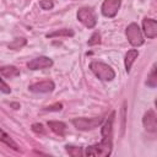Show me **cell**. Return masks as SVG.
<instances>
[{
    "label": "cell",
    "instance_id": "6da1fadb",
    "mask_svg": "<svg viewBox=\"0 0 157 157\" xmlns=\"http://www.w3.org/2000/svg\"><path fill=\"white\" fill-rule=\"evenodd\" d=\"M115 118V112H112L107 119L104 120V124L102 125V140L98 144L91 145L86 147L85 155L86 156H93V157H108L112 153L113 150V123Z\"/></svg>",
    "mask_w": 157,
    "mask_h": 157
},
{
    "label": "cell",
    "instance_id": "7a4b0ae2",
    "mask_svg": "<svg viewBox=\"0 0 157 157\" xmlns=\"http://www.w3.org/2000/svg\"><path fill=\"white\" fill-rule=\"evenodd\" d=\"M90 69L94 74V76L102 81H112L115 77V72L112 66L103 61H91Z\"/></svg>",
    "mask_w": 157,
    "mask_h": 157
},
{
    "label": "cell",
    "instance_id": "3957f363",
    "mask_svg": "<svg viewBox=\"0 0 157 157\" xmlns=\"http://www.w3.org/2000/svg\"><path fill=\"white\" fill-rule=\"evenodd\" d=\"M103 117H93V118H75L71 120L74 126L81 131H88L93 130L97 126H99L103 123Z\"/></svg>",
    "mask_w": 157,
    "mask_h": 157
},
{
    "label": "cell",
    "instance_id": "277c9868",
    "mask_svg": "<svg viewBox=\"0 0 157 157\" xmlns=\"http://www.w3.org/2000/svg\"><path fill=\"white\" fill-rule=\"evenodd\" d=\"M76 17L86 28H93L97 25V16L92 7L85 6V7L78 9Z\"/></svg>",
    "mask_w": 157,
    "mask_h": 157
},
{
    "label": "cell",
    "instance_id": "5b68a950",
    "mask_svg": "<svg viewBox=\"0 0 157 157\" xmlns=\"http://www.w3.org/2000/svg\"><path fill=\"white\" fill-rule=\"evenodd\" d=\"M125 34H126L128 42H129L132 47H140V45H142V44L145 43L142 31L140 29V27H139L137 23H135V22L130 23V25L126 27Z\"/></svg>",
    "mask_w": 157,
    "mask_h": 157
},
{
    "label": "cell",
    "instance_id": "8992f818",
    "mask_svg": "<svg viewBox=\"0 0 157 157\" xmlns=\"http://www.w3.org/2000/svg\"><path fill=\"white\" fill-rule=\"evenodd\" d=\"M120 5H121V0H104L101 6L103 16L108 18L115 17L120 9Z\"/></svg>",
    "mask_w": 157,
    "mask_h": 157
},
{
    "label": "cell",
    "instance_id": "52a82bcc",
    "mask_svg": "<svg viewBox=\"0 0 157 157\" xmlns=\"http://www.w3.org/2000/svg\"><path fill=\"white\" fill-rule=\"evenodd\" d=\"M52 66H53V60L48 56H38L27 63V67L29 70H42Z\"/></svg>",
    "mask_w": 157,
    "mask_h": 157
},
{
    "label": "cell",
    "instance_id": "ba28073f",
    "mask_svg": "<svg viewBox=\"0 0 157 157\" xmlns=\"http://www.w3.org/2000/svg\"><path fill=\"white\" fill-rule=\"evenodd\" d=\"M54 88H55V83L52 80L39 81L28 86V90L34 93H48V92H52Z\"/></svg>",
    "mask_w": 157,
    "mask_h": 157
},
{
    "label": "cell",
    "instance_id": "9c48e42d",
    "mask_svg": "<svg viewBox=\"0 0 157 157\" xmlns=\"http://www.w3.org/2000/svg\"><path fill=\"white\" fill-rule=\"evenodd\" d=\"M142 125L148 132H156L157 131V117L153 109H148L142 118Z\"/></svg>",
    "mask_w": 157,
    "mask_h": 157
},
{
    "label": "cell",
    "instance_id": "30bf717a",
    "mask_svg": "<svg viewBox=\"0 0 157 157\" xmlns=\"http://www.w3.org/2000/svg\"><path fill=\"white\" fill-rule=\"evenodd\" d=\"M142 31H144V34L147 38H150V39L156 38V36H157V22H156V20L150 18V17H145L142 20Z\"/></svg>",
    "mask_w": 157,
    "mask_h": 157
},
{
    "label": "cell",
    "instance_id": "8fae6325",
    "mask_svg": "<svg viewBox=\"0 0 157 157\" xmlns=\"http://www.w3.org/2000/svg\"><path fill=\"white\" fill-rule=\"evenodd\" d=\"M48 126L50 128V130L59 135V136H65L66 134V124L64 121H59V120H49L48 121Z\"/></svg>",
    "mask_w": 157,
    "mask_h": 157
},
{
    "label": "cell",
    "instance_id": "7c38bea8",
    "mask_svg": "<svg viewBox=\"0 0 157 157\" xmlns=\"http://www.w3.org/2000/svg\"><path fill=\"white\" fill-rule=\"evenodd\" d=\"M139 56V52L136 49H130L126 52L125 54V59H124V65H125V71L129 74L130 70H131V66L132 64L135 63V60L137 59Z\"/></svg>",
    "mask_w": 157,
    "mask_h": 157
},
{
    "label": "cell",
    "instance_id": "4fadbf2b",
    "mask_svg": "<svg viewBox=\"0 0 157 157\" xmlns=\"http://www.w3.org/2000/svg\"><path fill=\"white\" fill-rule=\"evenodd\" d=\"M0 74L6 78H13L20 76V69H17L13 65H5L0 67Z\"/></svg>",
    "mask_w": 157,
    "mask_h": 157
},
{
    "label": "cell",
    "instance_id": "5bb4252c",
    "mask_svg": "<svg viewBox=\"0 0 157 157\" xmlns=\"http://www.w3.org/2000/svg\"><path fill=\"white\" fill-rule=\"evenodd\" d=\"M0 141L1 142H4L5 145H7L9 147H11L12 150H15V151H17L18 150V145L12 140V137L5 131V130H2L1 128H0Z\"/></svg>",
    "mask_w": 157,
    "mask_h": 157
},
{
    "label": "cell",
    "instance_id": "9a60e30c",
    "mask_svg": "<svg viewBox=\"0 0 157 157\" xmlns=\"http://www.w3.org/2000/svg\"><path fill=\"white\" fill-rule=\"evenodd\" d=\"M75 32L71 28H61V29H56L54 32L47 33L45 37L47 38H54V37H74Z\"/></svg>",
    "mask_w": 157,
    "mask_h": 157
},
{
    "label": "cell",
    "instance_id": "2e32d148",
    "mask_svg": "<svg viewBox=\"0 0 157 157\" xmlns=\"http://www.w3.org/2000/svg\"><path fill=\"white\" fill-rule=\"evenodd\" d=\"M146 85L151 88H155L157 86V75H156V64L152 65L151 67V71L147 76V80H146Z\"/></svg>",
    "mask_w": 157,
    "mask_h": 157
},
{
    "label": "cell",
    "instance_id": "e0dca14e",
    "mask_svg": "<svg viewBox=\"0 0 157 157\" xmlns=\"http://www.w3.org/2000/svg\"><path fill=\"white\" fill-rule=\"evenodd\" d=\"M65 150H66V152H67L70 156H72V157H81V156H83V155H85V152H83L82 147L70 146V145H67V146H65Z\"/></svg>",
    "mask_w": 157,
    "mask_h": 157
},
{
    "label": "cell",
    "instance_id": "ac0fdd59",
    "mask_svg": "<svg viewBox=\"0 0 157 157\" xmlns=\"http://www.w3.org/2000/svg\"><path fill=\"white\" fill-rule=\"evenodd\" d=\"M26 44H27V40H26L25 38H15V39L9 44V48L12 49V50H18V49L23 48Z\"/></svg>",
    "mask_w": 157,
    "mask_h": 157
},
{
    "label": "cell",
    "instance_id": "d6986e66",
    "mask_svg": "<svg viewBox=\"0 0 157 157\" xmlns=\"http://www.w3.org/2000/svg\"><path fill=\"white\" fill-rule=\"evenodd\" d=\"M101 43V33L99 32H94V33H92V36L90 37V39L87 40V44L90 45V47H93V45H97V44H99Z\"/></svg>",
    "mask_w": 157,
    "mask_h": 157
},
{
    "label": "cell",
    "instance_id": "ffe728a7",
    "mask_svg": "<svg viewBox=\"0 0 157 157\" xmlns=\"http://www.w3.org/2000/svg\"><path fill=\"white\" fill-rule=\"evenodd\" d=\"M39 6L43 10H52L54 7L53 0H39Z\"/></svg>",
    "mask_w": 157,
    "mask_h": 157
},
{
    "label": "cell",
    "instance_id": "44dd1931",
    "mask_svg": "<svg viewBox=\"0 0 157 157\" xmlns=\"http://www.w3.org/2000/svg\"><path fill=\"white\" fill-rule=\"evenodd\" d=\"M61 109H63V104L61 103H55V104H52V105H48V107L43 108L44 112H59Z\"/></svg>",
    "mask_w": 157,
    "mask_h": 157
},
{
    "label": "cell",
    "instance_id": "7402d4cb",
    "mask_svg": "<svg viewBox=\"0 0 157 157\" xmlns=\"http://www.w3.org/2000/svg\"><path fill=\"white\" fill-rule=\"evenodd\" d=\"M32 130L36 132V134H40V135H45V129H44V126L42 125V124H39V123H34V124H32Z\"/></svg>",
    "mask_w": 157,
    "mask_h": 157
},
{
    "label": "cell",
    "instance_id": "603a6c76",
    "mask_svg": "<svg viewBox=\"0 0 157 157\" xmlns=\"http://www.w3.org/2000/svg\"><path fill=\"white\" fill-rule=\"evenodd\" d=\"M0 92H2V93H5V94H9V93H11V88H10V86L0 77Z\"/></svg>",
    "mask_w": 157,
    "mask_h": 157
},
{
    "label": "cell",
    "instance_id": "cb8c5ba5",
    "mask_svg": "<svg viewBox=\"0 0 157 157\" xmlns=\"http://www.w3.org/2000/svg\"><path fill=\"white\" fill-rule=\"evenodd\" d=\"M11 107H13V109H18L20 108V104L18 103H10Z\"/></svg>",
    "mask_w": 157,
    "mask_h": 157
}]
</instances>
